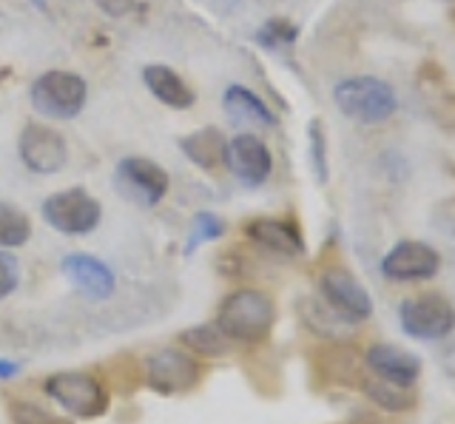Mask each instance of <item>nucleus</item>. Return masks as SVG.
I'll return each instance as SVG.
<instances>
[{
  "instance_id": "nucleus-1",
  "label": "nucleus",
  "mask_w": 455,
  "mask_h": 424,
  "mask_svg": "<svg viewBox=\"0 0 455 424\" xmlns=\"http://www.w3.org/2000/svg\"><path fill=\"white\" fill-rule=\"evenodd\" d=\"M276 322V305L267 293L242 288L225 296L217 310V328L231 339V342L256 345L265 342L274 331Z\"/></svg>"
},
{
  "instance_id": "nucleus-2",
  "label": "nucleus",
  "mask_w": 455,
  "mask_h": 424,
  "mask_svg": "<svg viewBox=\"0 0 455 424\" xmlns=\"http://www.w3.org/2000/svg\"><path fill=\"white\" fill-rule=\"evenodd\" d=\"M333 100H336L339 111L347 120L364 123V125L384 123L398 111L395 89L390 86L387 80L370 77V75L341 80L339 86L333 89Z\"/></svg>"
},
{
  "instance_id": "nucleus-3",
  "label": "nucleus",
  "mask_w": 455,
  "mask_h": 424,
  "mask_svg": "<svg viewBox=\"0 0 455 424\" xmlns=\"http://www.w3.org/2000/svg\"><path fill=\"white\" fill-rule=\"evenodd\" d=\"M49 399L75 419H97L108 410V390L94 373L60 371L43 385Z\"/></svg>"
},
{
  "instance_id": "nucleus-4",
  "label": "nucleus",
  "mask_w": 455,
  "mask_h": 424,
  "mask_svg": "<svg viewBox=\"0 0 455 424\" xmlns=\"http://www.w3.org/2000/svg\"><path fill=\"white\" fill-rule=\"evenodd\" d=\"M85 97H89L85 80L71 72H60V68L40 75L32 83V92H28V100H32L37 115L52 117V120L77 117L85 106Z\"/></svg>"
},
{
  "instance_id": "nucleus-5",
  "label": "nucleus",
  "mask_w": 455,
  "mask_h": 424,
  "mask_svg": "<svg viewBox=\"0 0 455 424\" xmlns=\"http://www.w3.org/2000/svg\"><path fill=\"white\" fill-rule=\"evenodd\" d=\"M398 319H402V331L410 339H424V342H435L444 339L455 328V308L447 296L441 293H412L398 308Z\"/></svg>"
},
{
  "instance_id": "nucleus-6",
  "label": "nucleus",
  "mask_w": 455,
  "mask_h": 424,
  "mask_svg": "<svg viewBox=\"0 0 455 424\" xmlns=\"http://www.w3.org/2000/svg\"><path fill=\"white\" fill-rule=\"evenodd\" d=\"M100 217H103V208L83 188L57 191L43 203V220L60 234H71V236L92 234L100 225Z\"/></svg>"
},
{
  "instance_id": "nucleus-7",
  "label": "nucleus",
  "mask_w": 455,
  "mask_h": 424,
  "mask_svg": "<svg viewBox=\"0 0 455 424\" xmlns=\"http://www.w3.org/2000/svg\"><path fill=\"white\" fill-rule=\"evenodd\" d=\"M199 376H203V371H199L196 359L177 348L156 350L146 362V385L163 396L194 390L199 385Z\"/></svg>"
},
{
  "instance_id": "nucleus-8",
  "label": "nucleus",
  "mask_w": 455,
  "mask_h": 424,
  "mask_svg": "<svg viewBox=\"0 0 455 424\" xmlns=\"http://www.w3.org/2000/svg\"><path fill=\"white\" fill-rule=\"evenodd\" d=\"M117 191L137 205H156L168 194V174L163 165L146 157H125L114 172Z\"/></svg>"
},
{
  "instance_id": "nucleus-9",
  "label": "nucleus",
  "mask_w": 455,
  "mask_h": 424,
  "mask_svg": "<svg viewBox=\"0 0 455 424\" xmlns=\"http://www.w3.org/2000/svg\"><path fill=\"white\" fill-rule=\"evenodd\" d=\"M322 296L333 308V314L345 322H367L373 316V300L367 288L355 279L347 268H331L322 276Z\"/></svg>"
},
{
  "instance_id": "nucleus-10",
  "label": "nucleus",
  "mask_w": 455,
  "mask_h": 424,
  "mask_svg": "<svg viewBox=\"0 0 455 424\" xmlns=\"http://www.w3.org/2000/svg\"><path fill=\"white\" fill-rule=\"evenodd\" d=\"M438 268H441V253L433 245L421 243V239H402L381 260V274L393 282L430 279L438 274Z\"/></svg>"
},
{
  "instance_id": "nucleus-11",
  "label": "nucleus",
  "mask_w": 455,
  "mask_h": 424,
  "mask_svg": "<svg viewBox=\"0 0 455 424\" xmlns=\"http://www.w3.org/2000/svg\"><path fill=\"white\" fill-rule=\"evenodd\" d=\"M20 160L35 174H57L66 165V140L43 123H28L18 140Z\"/></svg>"
},
{
  "instance_id": "nucleus-12",
  "label": "nucleus",
  "mask_w": 455,
  "mask_h": 424,
  "mask_svg": "<svg viewBox=\"0 0 455 424\" xmlns=\"http://www.w3.org/2000/svg\"><path fill=\"white\" fill-rule=\"evenodd\" d=\"M225 165L231 168V174L239 182H245V186H262L270 177L274 160H270L267 146L256 134H239L228 143Z\"/></svg>"
},
{
  "instance_id": "nucleus-13",
  "label": "nucleus",
  "mask_w": 455,
  "mask_h": 424,
  "mask_svg": "<svg viewBox=\"0 0 455 424\" xmlns=\"http://www.w3.org/2000/svg\"><path fill=\"white\" fill-rule=\"evenodd\" d=\"M63 274L89 300H108L114 288H117L114 271L106 262L92 257V253H68L63 260Z\"/></svg>"
},
{
  "instance_id": "nucleus-14",
  "label": "nucleus",
  "mask_w": 455,
  "mask_h": 424,
  "mask_svg": "<svg viewBox=\"0 0 455 424\" xmlns=\"http://www.w3.org/2000/svg\"><path fill=\"white\" fill-rule=\"evenodd\" d=\"M367 367L384 381L412 388L419 373H421V359L416 356V353H410L398 345L381 342V345H373L367 350Z\"/></svg>"
},
{
  "instance_id": "nucleus-15",
  "label": "nucleus",
  "mask_w": 455,
  "mask_h": 424,
  "mask_svg": "<svg viewBox=\"0 0 455 424\" xmlns=\"http://www.w3.org/2000/svg\"><path fill=\"white\" fill-rule=\"evenodd\" d=\"M245 234L251 243H256L265 251H274L279 257H302L305 253V239L296 225L288 220H276V217L251 220Z\"/></svg>"
},
{
  "instance_id": "nucleus-16",
  "label": "nucleus",
  "mask_w": 455,
  "mask_h": 424,
  "mask_svg": "<svg viewBox=\"0 0 455 424\" xmlns=\"http://www.w3.org/2000/svg\"><path fill=\"white\" fill-rule=\"evenodd\" d=\"M222 108L236 125H253V129H270L274 115L256 92L245 86H228L222 94Z\"/></svg>"
},
{
  "instance_id": "nucleus-17",
  "label": "nucleus",
  "mask_w": 455,
  "mask_h": 424,
  "mask_svg": "<svg viewBox=\"0 0 455 424\" xmlns=\"http://www.w3.org/2000/svg\"><path fill=\"white\" fill-rule=\"evenodd\" d=\"M142 83H146L148 92L156 97V100L171 106V108H191L196 100L188 83H185L174 68L160 66V63L142 68Z\"/></svg>"
},
{
  "instance_id": "nucleus-18",
  "label": "nucleus",
  "mask_w": 455,
  "mask_h": 424,
  "mask_svg": "<svg viewBox=\"0 0 455 424\" xmlns=\"http://www.w3.org/2000/svg\"><path fill=\"white\" fill-rule=\"evenodd\" d=\"M180 148L182 154L188 157L194 165L205 168V172H213V168L225 165V154H228V140L220 129H213V125H208V129H199L188 137L180 140Z\"/></svg>"
},
{
  "instance_id": "nucleus-19",
  "label": "nucleus",
  "mask_w": 455,
  "mask_h": 424,
  "mask_svg": "<svg viewBox=\"0 0 455 424\" xmlns=\"http://www.w3.org/2000/svg\"><path fill=\"white\" fill-rule=\"evenodd\" d=\"M180 342L194 350L196 356H205V359H220V356H228V350H231V339H228L217 324H194V328H185L180 333Z\"/></svg>"
},
{
  "instance_id": "nucleus-20",
  "label": "nucleus",
  "mask_w": 455,
  "mask_h": 424,
  "mask_svg": "<svg viewBox=\"0 0 455 424\" xmlns=\"http://www.w3.org/2000/svg\"><path fill=\"white\" fill-rule=\"evenodd\" d=\"M364 393L373 399L379 407L390 410V413H404V410L412 407V393L404 385H393V381H384V379H370L364 381Z\"/></svg>"
},
{
  "instance_id": "nucleus-21",
  "label": "nucleus",
  "mask_w": 455,
  "mask_h": 424,
  "mask_svg": "<svg viewBox=\"0 0 455 424\" xmlns=\"http://www.w3.org/2000/svg\"><path fill=\"white\" fill-rule=\"evenodd\" d=\"M32 236V222L20 208L0 203V248H20Z\"/></svg>"
},
{
  "instance_id": "nucleus-22",
  "label": "nucleus",
  "mask_w": 455,
  "mask_h": 424,
  "mask_svg": "<svg viewBox=\"0 0 455 424\" xmlns=\"http://www.w3.org/2000/svg\"><path fill=\"white\" fill-rule=\"evenodd\" d=\"M222 234H225V222L217 214H211V211H199V214L194 217L188 243H185V253H194L199 245L213 243V239H220Z\"/></svg>"
},
{
  "instance_id": "nucleus-23",
  "label": "nucleus",
  "mask_w": 455,
  "mask_h": 424,
  "mask_svg": "<svg viewBox=\"0 0 455 424\" xmlns=\"http://www.w3.org/2000/svg\"><path fill=\"white\" fill-rule=\"evenodd\" d=\"M9 419L12 424H71L68 419L52 413L43 404L26 402V399H14L9 402Z\"/></svg>"
},
{
  "instance_id": "nucleus-24",
  "label": "nucleus",
  "mask_w": 455,
  "mask_h": 424,
  "mask_svg": "<svg viewBox=\"0 0 455 424\" xmlns=\"http://www.w3.org/2000/svg\"><path fill=\"white\" fill-rule=\"evenodd\" d=\"M296 37H299L296 23L284 18H270L262 29L256 32V44L262 49H282V46H291Z\"/></svg>"
},
{
  "instance_id": "nucleus-25",
  "label": "nucleus",
  "mask_w": 455,
  "mask_h": 424,
  "mask_svg": "<svg viewBox=\"0 0 455 424\" xmlns=\"http://www.w3.org/2000/svg\"><path fill=\"white\" fill-rule=\"evenodd\" d=\"M307 137H310V163H313V172H316L319 182L324 186V182H327V137H324L322 120H310Z\"/></svg>"
},
{
  "instance_id": "nucleus-26",
  "label": "nucleus",
  "mask_w": 455,
  "mask_h": 424,
  "mask_svg": "<svg viewBox=\"0 0 455 424\" xmlns=\"http://www.w3.org/2000/svg\"><path fill=\"white\" fill-rule=\"evenodd\" d=\"M14 288H18V262L6 251H0V300H6Z\"/></svg>"
},
{
  "instance_id": "nucleus-27",
  "label": "nucleus",
  "mask_w": 455,
  "mask_h": 424,
  "mask_svg": "<svg viewBox=\"0 0 455 424\" xmlns=\"http://www.w3.org/2000/svg\"><path fill=\"white\" fill-rule=\"evenodd\" d=\"M97 6L103 9L106 15H111V18H123V15L132 12L134 0H97Z\"/></svg>"
},
{
  "instance_id": "nucleus-28",
  "label": "nucleus",
  "mask_w": 455,
  "mask_h": 424,
  "mask_svg": "<svg viewBox=\"0 0 455 424\" xmlns=\"http://www.w3.org/2000/svg\"><path fill=\"white\" fill-rule=\"evenodd\" d=\"M20 373V364L12 359H0V379H14Z\"/></svg>"
},
{
  "instance_id": "nucleus-29",
  "label": "nucleus",
  "mask_w": 455,
  "mask_h": 424,
  "mask_svg": "<svg viewBox=\"0 0 455 424\" xmlns=\"http://www.w3.org/2000/svg\"><path fill=\"white\" fill-rule=\"evenodd\" d=\"M35 6H40V9H46V0H32Z\"/></svg>"
},
{
  "instance_id": "nucleus-30",
  "label": "nucleus",
  "mask_w": 455,
  "mask_h": 424,
  "mask_svg": "<svg viewBox=\"0 0 455 424\" xmlns=\"http://www.w3.org/2000/svg\"><path fill=\"white\" fill-rule=\"evenodd\" d=\"M450 20L455 23V9H450Z\"/></svg>"
}]
</instances>
